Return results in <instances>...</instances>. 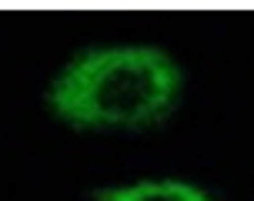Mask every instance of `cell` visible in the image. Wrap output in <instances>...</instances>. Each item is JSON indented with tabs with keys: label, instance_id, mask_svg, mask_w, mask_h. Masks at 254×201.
I'll return each mask as SVG.
<instances>
[{
	"label": "cell",
	"instance_id": "obj_1",
	"mask_svg": "<svg viewBox=\"0 0 254 201\" xmlns=\"http://www.w3.org/2000/svg\"><path fill=\"white\" fill-rule=\"evenodd\" d=\"M184 74L157 47H97L77 54L47 88V107L80 131H140L178 107Z\"/></svg>",
	"mask_w": 254,
	"mask_h": 201
},
{
	"label": "cell",
	"instance_id": "obj_2",
	"mask_svg": "<svg viewBox=\"0 0 254 201\" xmlns=\"http://www.w3.org/2000/svg\"><path fill=\"white\" fill-rule=\"evenodd\" d=\"M97 201H211L201 188L184 181H137L127 188H107L94 195Z\"/></svg>",
	"mask_w": 254,
	"mask_h": 201
}]
</instances>
